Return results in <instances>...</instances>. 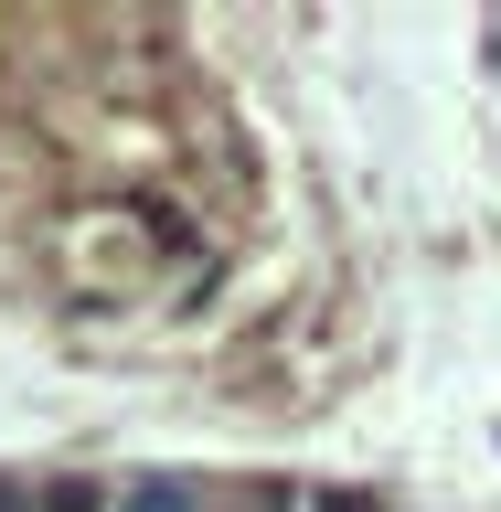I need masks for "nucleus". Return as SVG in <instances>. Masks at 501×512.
<instances>
[{
    "label": "nucleus",
    "mask_w": 501,
    "mask_h": 512,
    "mask_svg": "<svg viewBox=\"0 0 501 512\" xmlns=\"http://www.w3.org/2000/svg\"><path fill=\"white\" fill-rule=\"evenodd\" d=\"M0 512H22V502H11V491H0Z\"/></svg>",
    "instance_id": "nucleus-3"
},
{
    "label": "nucleus",
    "mask_w": 501,
    "mask_h": 512,
    "mask_svg": "<svg viewBox=\"0 0 501 512\" xmlns=\"http://www.w3.org/2000/svg\"><path fill=\"white\" fill-rule=\"evenodd\" d=\"M43 512H107V502H96V480H54V491H43Z\"/></svg>",
    "instance_id": "nucleus-2"
},
{
    "label": "nucleus",
    "mask_w": 501,
    "mask_h": 512,
    "mask_svg": "<svg viewBox=\"0 0 501 512\" xmlns=\"http://www.w3.org/2000/svg\"><path fill=\"white\" fill-rule=\"evenodd\" d=\"M118 512H192V480H139Z\"/></svg>",
    "instance_id": "nucleus-1"
}]
</instances>
